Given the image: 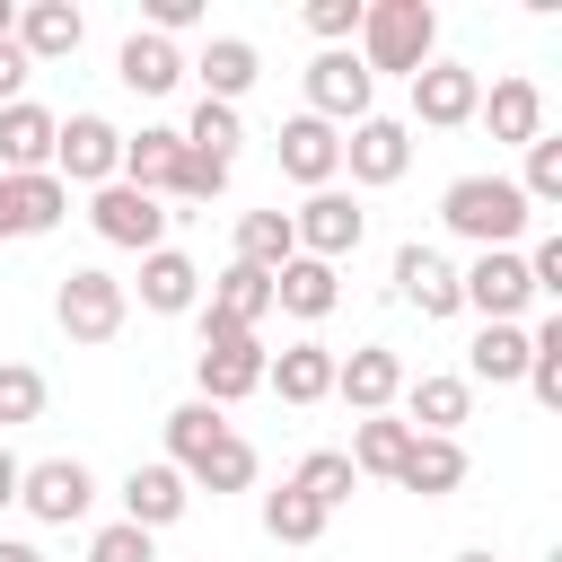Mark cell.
<instances>
[{"label":"cell","instance_id":"cell-10","mask_svg":"<svg viewBox=\"0 0 562 562\" xmlns=\"http://www.w3.org/2000/svg\"><path fill=\"white\" fill-rule=\"evenodd\" d=\"M369 97H378V79H369V61H360L351 44H334V53L307 61V114H316V123H360Z\"/></svg>","mask_w":562,"mask_h":562},{"label":"cell","instance_id":"cell-23","mask_svg":"<svg viewBox=\"0 0 562 562\" xmlns=\"http://www.w3.org/2000/svg\"><path fill=\"white\" fill-rule=\"evenodd\" d=\"M465 404H474V386L457 378V369H430V378H404V430H430V439H457V422H465Z\"/></svg>","mask_w":562,"mask_h":562},{"label":"cell","instance_id":"cell-41","mask_svg":"<svg viewBox=\"0 0 562 562\" xmlns=\"http://www.w3.org/2000/svg\"><path fill=\"white\" fill-rule=\"evenodd\" d=\"M88 562H158V536H149V527H132V518H114V527H97V536H88Z\"/></svg>","mask_w":562,"mask_h":562},{"label":"cell","instance_id":"cell-15","mask_svg":"<svg viewBox=\"0 0 562 562\" xmlns=\"http://www.w3.org/2000/svg\"><path fill=\"white\" fill-rule=\"evenodd\" d=\"M184 509H193V483H184L167 457H149V465H132V474H123V518H132V527H149V536H158V527H176Z\"/></svg>","mask_w":562,"mask_h":562},{"label":"cell","instance_id":"cell-5","mask_svg":"<svg viewBox=\"0 0 562 562\" xmlns=\"http://www.w3.org/2000/svg\"><path fill=\"white\" fill-rule=\"evenodd\" d=\"M18 509L44 518V527H79V518L97 509V474H88L79 457H35V465L18 474Z\"/></svg>","mask_w":562,"mask_h":562},{"label":"cell","instance_id":"cell-39","mask_svg":"<svg viewBox=\"0 0 562 562\" xmlns=\"http://www.w3.org/2000/svg\"><path fill=\"white\" fill-rule=\"evenodd\" d=\"M518 193H527V211H553V202H562V140H553V132L527 140V176H518Z\"/></svg>","mask_w":562,"mask_h":562},{"label":"cell","instance_id":"cell-2","mask_svg":"<svg viewBox=\"0 0 562 562\" xmlns=\"http://www.w3.org/2000/svg\"><path fill=\"white\" fill-rule=\"evenodd\" d=\"M360 61H369V79L378 70H430L439 61V9L430 0H369L360 9Z\"/></svg>","mask_w":562,"mask_h":562},{"label":"cell","instance_id":"cell-22","mask_svg":"<svg viewBox=\"0 0 562 562\" xmlns=\"http://www.w3.org/2000/svg\"><path fill=\"white\" fill-rule=\"evenodd\" d=\"M474 123H492V140H509V149H527L536 132H544V88L536 79H492V97L474 105Z\"/></svg>","mask_w":562,"mask_h":562},{"label":"cell","instance_id":"cell-18","mask_svg":"<svg viewBox=\"0 0 562 562\" xmlns=\"http://www.w3.org/2000/svg\"><path fill=\"white\" fill-rule=\"evenodd\" d=\"M9 44H18L26 61H70V53L88 44V18H79V0H26Z\"/></svg>","mask_w":562,"mask_h":562},{"label":"cell","instance_id":"cell-17","mask_svg":"<svg viewBox=\"0 0 562 562\" xmlns=\"http://www.w3.org/2000/svg\"><path fill=\"white\" fill-rule=\"evenodd\" d=\"M70 211L61 176H0V237H53Z\"/></svg>","mask_w":562,"mask_h":562},{"label":"cell","instance_id":"cell-49","mask_svg":"<svg viewBox=\"0 0 562 562\" xmlns=\"http://www.w3.org/2000/svg\"><path fill=\"white\" fill-rule=\"evenodd\" d=\"M0 35H18V9H9V0H0Z\"/></svg>","mask_w":562,"mask_h":562},{"label":"cell","instance_id":"cell-31","mask_svg":"<svg viewBox=\"0 0 562 562\" xmlns=\"http://www.w3.org/2000/svg\"><path fill=\"white\" fill-rule=\"evenodd\" d=\"M193 158H220V167H237V140H246V123H237V105H220V97H202L193 114H184V132H176Z\"/></svg>","mask_w":562,"mask_h":562},{"label":"cell","instance_id":"cell-28","mask_svg":"<svg viewBox=\"0 0 562 562\" xmlns=\"http://www.w3.org/2000/svg\"><path fill=\"white\" fill-rule=\"evenodd\" d=\"M202 316H220V325H237V334H255V325L272 316V272H255V263H228V272L211 281V299H202Z\"/></svg>","mask_w":562,"mask_h":562},{"label":"cell","instance_id":"cell-12","mask_svg":"<svg viewBox=\"0 0 562 562\" xmlns=\"http://www.w3.org/2000/svg\"><path fill=\"white\" fill-rule=\"evenodd\" d=\"M474 105H483V79H474L465 61H430V70H413V123L457 132V123H474Z\"/></svg>","mask_w":562,"mask_h":562},{"label":"cell","instance_id":"cell-6","mask_svg":"<svg viewBox=\"0 0 562 562\" xmlns=\"http://www.w3.org/2000/svg\"><path fill=\"white\" fill-rule=\"evenodd\" d=\"M88 228H97L105 246H123V255H158V246H167V211H158V193H132L123 176L88 193Z\"/></svg>","mask_w":562,"mask_h":562},{"label":"cell","instance_id":"cell-7","mask_svg":"<svg viewBox=\"0 0 562 562\" xmlns=\"http://www.w3.org/2000/svg\"><path fill=\"white\" fill-rule=\"evenodd\" d=\"M290 237H299V255H316V263H342V255H360V237H369V211H360L342 184H325V193H307V202L290 211Z\"/></svg>","mask_w":562,"mask_h":562},{"label":"cell","instance_id":"cell-3","mask_svg":"<svg viewBox=\"0 0 562 562\" xmlns=\"http://www.w3.org/2000/svg\"><path fill=\"white\" fill-rule=\"evenodd\" d=\"M193 316H202V307H193ZM263 360H272V351H263L255 334H237V325L202 316V351H193V395L228 413L237 395H255V386H263Z\"/></svg>","mask_w":562,"mask_h":562},{"label":"cell","instance_id":"cell-42","mask_svg":"<svg viewBox=\"0 0 562 562\" xmlns=\"http://www.w3.org/2000/svg\"><path fill=\"white\" fill-rule=\"evenodd\" d=\"M360 9H369V0H307V35L334 53V44H351V35H360Z\"/></svg>","mask_w":562,"mask_h":562},{"label":"cell","instance_id":"cell-30","mask_svg":"<svg viewBox=\"0 0 562 562\" xmlns=\"http://www.w3.org/2000/svg\"><path fill=\"white\" fill-rule=\"evenodd\" d=\"M184 483H193V492H211V501H220V492H246V483H255V448H246L237 430H220V439L184 465Z\"/></svg>","mask_w":562,"mask_h":562},{"label":"cell","instance_id":"cell-40","mask_svg":"<svg viewBox=\"0 0 562 562\" xmlns=\"http://www.w3.org/2000/svg\"><path fill=\"white\" fill-rule=\"evenodd\" d=\"M18 422H44V369L0 360V430H18Z\"/></svg>","mask_w":562,"mask_h":562},{"label":"cell","instance_id":"cell-45","mask_svg":"<svg viewBox=\"0 0 562 562\" xmlns=\"http://www.w3.org/2000/svg\"><path fill=\"white\" fill-rule=\"evenodd\" d=\"M184 26H202V0H149V35H184Z\"/></svg>","mask_w":562,"mask_h":562},{"label":"cell","instance_id":"cell-46","mask_svg":"<svg viewBox=\"0 0 562 562\" xmlns=\"http://www.w3.org/2000/svg\"><path fill=\"white\" fill-rule=\"evenodd\" d=\"M26 70H35V61H26V53H18L9 35H0V105H18V88H26Z\"/></svg>","mask_w":562,"mask_h":562},{"label":"cell","instance_id":"cell-16","mask_svg":"<svg viewBox=\"0 0 562 562\" xmlns=\"http://www.w3.org/2000/svg\"><path fill=\"white\" fill-rule=\"evenodd\" d=\"M53 132L61 114H44L35 97L0 105V176H53Z\"/></svg>","mask_w":562,"mask_h":562},{"label":"cell","instance_id":"cell-20","mask_svg":"<svg viewBox=\"0 0 562 562\" xmlns=\"http://www.w3.org/2000/svg\"><path fill=\"white\" fill-rule=\"evenodd\" d=\"M140 307H149V316H193V307H202V263H193L184 246L140 255Z\"/></svg>","mask_w":562,"mask_h":562},{"label":"cell","instance_id":"cell-36","mask_svg":"<svg viewBox=\"0 0 562 562\" xmlns=\"http://www.w3.org/2000/svg\"><path fill=\"white\" fill-rule=\"evenodd\" d=\"M290 483H299V492H307L316 509H342V501L360 492V474H351V457H342V448H307Z\"/></svg>","mask_w":562,"mask_h":562},{"label":"cell","instance_id":"cell-32","mask_svg":"<svg viewBox=\"0 0 562 562\" xmlns=\"http://www.w3.org/2000/svg\"><path fill=\"white\" fill-rule=\"evenodd\" d=\"M404 439H413V430H404L395 413H360V430H351V448H342V457H351V474H386V483H395Z\"/></svg>","mask_w":562,"mask_h":562},{"label":"cell","instance_id":"cell-4","mask_svg":"<svg viewBox=\"0 0 562 562\" xmlns=\"http://www.w3.org/2000/svg\"><path fill=\"white\" fill-rule=\"evenodd\" d=\"M123 316H132V290L114 281V272H97V263H70L61 272V290H53V325L70 334V342H114L123 334Z\"/></svg>","mask_w":562,"mask_h":562},{"label":"cell","instance_id":"cell-19","mask_svg":"<svg viewBox=\"0 0 562 562\" xmlns=\"http://www.w3.org/2000/svg\"><path fill=\"white\" fill-rule=\"evenodd\" d=\"M334 395H342L351 413H386V404L404 395V360H395L386 342H360L351 360H334Z\"/></svg>","mask_w":562,"mask_h":562},{"label":"cell","instance_id":"cell-29","mask_svg":"<svg viewBox=\"0 0 562 562\" xmlns=\"http://www.w3.org/2000/svg\"><path fill=\"white\" fill-rule=\"evenodd\" d=\"M193 70H202V97H220V105H237V97H246V88L263 79V53H255L246 35H211Z\"/></svg>","mask_w":562,"mask_h":562},{"label":"cell","instance_id":"cell-37","mask_svg":"<svg viewBox=\"0 0 562 562\" xmlns=\"http://www.w3.org/2000/svg\"><path fill=\"white\" fill-rule=\"evenodd\" d=\"M527 386H536L544 413H562V316L527 325Z\"/></svg>","mask_w":562,"mask_h":562},{"label":"cell","instance_id":"cell-14","mask_svg":"<svg viewBox=\"0 0 562 562\" xmlns=\"http://www.w3.org/2000/svg\"><path fill=\"white\" fill-rule=\"evenodd\" d=\"M395 299L404 307H422V325H439V316H457V263L439 255V246H395Z\"/></svg>","mask_w":562,"mask_h":562},{"label":"cell","instance_id":"cell-47","mask_svg":"<svg viewBox=\"0 0 562 562\" xmlns=\"http://www.w3.org/2000/svg\"><path fill=\"white\" fill-rule=\"evenodd\" d=\"M18 474H26V465H18V457H9V448H0V509H9V501H18Z\"/></svg>","mask_w":562,"mask_h":562},{"label":"cell","instance_id":"cell-33","mask_svg":"<svg viewBox=\"0 0 562 562\" xmlns=\"http://www.w3.org/2000/svg\"><path fill=\"white\" fill-rule=\"evenodd\" d=\"M299 255V237H290V211H246L237 220V263H255V272H281Z\"/></svg>","mask_w":562,"mask_h":562},{"label":"cell","instance_id":"cell-11","mask_svg":"<svg viewBox=\"0 0 562 562\" xmlns=\"http://www.w3.org/2000/svg\"><path fill=\"white\" fill-rule=\"evenodd\" d=\"M342 167H351V184H404V167H413V123L360 114V123L342 132Z\"/></svg>","mask_w":562,"mask_h":562},{"label":"cell","instance_id":"cell-34","mask_svg":"<svg viewBox=\"0 0 562 562\" xmlns=\"http://www.w3.org/2000/svg\"><path fill=\"white\" fill-rule=\"evenodd\" d=\"M474 378H492V386L501 378H527V325H483L474 351H465V386Z\"/></svg>","mask_w":562,"mask_h":562},{"label":"cell","instance_id":"cell-43","mask_svg":"<svg viewBox=\"0 0 562 562\" xmlns=\"http://www.w3.org/2000/svg\"><path fill=\"white\" fill-rule=\"evenodd\" d=\"M167 193H176V202H211V193H228V167L184 149V167H176V184H167Z\"/></svg>","mask_w":562,"mask_h":562},{"label":"cell","instance_id":"cell-21","mask_svg":"<svg viewBox=\"0 0 562 562\" xmlns=\"http://www.w3.org/2000/svg\"><path fill=\"white\" fill-rule=\"evenodd\" d=\"M334 299H342V272H334V263H316V255H290V263L272 272V307H281V316H299V325H325V316H334Z\"/></svg>","mask_w":562,"mask_h":562},{"label":"cell","instance_id":"cell-50","mask_svg":"<svg viewBox=\"0 0 562 562\" xmlns=\"http://www.w3.org/2000/svg\"><path fill=\"white\" fill-rule=\"evenodd\" d=\"M457 562H501V553H483V544H474V553H457Z\"/></svg>","mask_w":562,"mask_h":562},{"label":"cell","instance_id":"cell-48","mask_svg":"<svg viewBox=\"0 0 562 562\" xmlns=\"http://www.w3.org/2000/svg\"><path fill=\"white\" fill-rule=\"evenodd\" d=\"M0 562H44L35 544H18V536H0Z\"/></svg>","mask_w":562,"mask_h":562},{"label":"cell","instance_id":"cell-35","mask_svg":"<svg viewBox=\"0 0 562 562\" xmlns=\"http://www.w3.org/2000/svg\"><path fill=\"white\" fill-rule=\"evenodd\" d=\"M325 518H334V509H316L299 483L263 492V536H272V544H316V536H325Z\"/></svg>","mask_w":562,"mask_h":562},{"label":"cell","instance_id":"cell-8","mask_svg":"<svg viewBox=\"0 0 562 562\" xmlns=\"http://www.w3.org/2000/svg\"><path fill=\"white\" fill-rule=\"evenodd\" d=\"M527 299H536V290H527V255H518V246H492V255H474V263L457 272V307H474L483 325H518Z\"/></svg>","mask_w":562,"mask_h":562},{"label":"cell","instance_id":"cell-27","mask_svg":"<svg viewBox=\"0 0 562 562\" xmlns=\"http://www.w3.org/2000/svg\"><path fill=\"white\" fill-rule=\"evenodd\" d=\"M395 483H404V492H422V501H448V492L465 483V448H457V439H430V430H413V439H404V465H395Z\"/></svg>","mask_w":562,"mask_h":562},{"label":"cell","instance_id":"cell-38","mask_svg":"<svg viewBox=\"0 0 562 562\" xmlns=\"http://www.w3.org/2000/svg\"><path fill=\"white\" fill-rule=\"evenodd\" d=\"M220 430H228V422H220V404H202V395H193V404H176V413H167V465L184 474Z\"/></svg>","mask_w":562,"mask_h":562},{"label":"cell","instance_id":"cell-26","mask_svg":"<svg viewBox=\"0 0 562 562\" xmlns=\"http://www.w3.org/2000/svg\"><path fill=\"white\" fill-rule=\"evenodd\" d=\"M263 386H272L281 404H325V395H334V351H325V342H290V351L263 360Z\"/></svg>","mask_w":562,"mask_h":562},{"label":"cell","instance_id":"cell-9","mask_svg":"<svg viewBox=\"0 0 562 562\" xmlns=\"http://www.w3.org/2000/svg\"><path fill=\"white\" fill-rule=\"evenodd\" d=\"M53 176H61V184H88V193L114 184V176H123V132H114L105 114H70V123L53 132Z\"/></svg>","mask_w":562,"mask_h":562},{"label":"cell","instance_id":"cell-24","mask_svg":"<svg viewBox=\"0 0 562 562\" xmlns=\"http://www.w3.org/2000/svg\"><path fill=\"white\" fill-rule=\"evenodd\" d=\"M114 79H123L132 97H167V88L184 79V53H176L167 35H149V26H132L123 53H114Z\"/></svg>","mask_w":562,"mask_h":562},{"label":"cell","instance_id":"cell-25","mask_svg":"<svg viewBox=\"0 0 562 562\" xmlns=\"http://www.w3.org/2000/svg\"><path fill=\"white\" fill-rule=\"evenodd\" d=\"M176 167H184L176 123H140V132H123V184H132V193H167Z\"/></svg>","mask_w":562,"mask_h":562},{"label":"cell","instance_id":"cell-1","mask_svg":"<svg viewBox=\"0 0 562 562\" xmlns=\"http://www.w3.org/2000/svg\"><path fill=\"white\" fill-rule=\"evenodd\" d=\"M439 220H448V237H465V246H518L527 237V193H518V176H457L448 193H439Z\"/></svg>","mask_w":562,"mask_h":562},{"label":"cell","instance_id":"cell-13","mask_svg":"<svg viewBox=\"0 0 562 562\" xmlns=\"http://www.w3.org/2000/svg\"><path fill=\"white\" fill-rule=\"evenodd\" d=\"M272 149H281V176H290V184H307V193H325V184L342 176V132H334V123H316V114H290Z\"/></svg>","mask_w":562,"mask_h":562},{"label":"cell","instance_id":"cell-44","mask_svg":"<svg viewBox=\"0 0 562 562\" xmlns=\"http://www.w3.org/2000/svg\"><path fill=\"white\" fill-rule=\"evenodd\" d=\"M527 290H536V299H562V237H536V255H527Z\"/></svg>","mask_w":562,"mask_h":562}]
</instances>
